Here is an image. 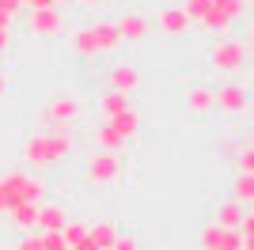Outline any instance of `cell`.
<instances>
[{"label":"cell","instance_id":"1","mask_svg":"<svg viewBox=\"0 0 254 250\" xmlns=\"http://www.w3.org/2000/svg\"><path fill=\"white\" fill-rule=\"evenodd\" d=\"M76 148H80L76 125H53V129H34V133H27L19 156H23V163H27V167L46 171V167L64 163L68 156H76Z\"/></svg>","mask_w":254,"mask_h":250},{"label":"cell","instance_id":"2","mask_svg":"<svg viewBox=\"0 0 254 250\" xmlns=\"http://www.w3.org/2000/svg\"><path fill=\"white\" fill-rule=\"evenodd\" d=\"M126 178V159L122 152H106V148H95L84 156V182L91 189H114L122 186Z\"/></svg>","mask_w":254,"mask_h":250},{"label":"cell","instance_id":"3","mask_svg":"<svg viewBox=\"0 0 254 250\" xmlns=\"http://www.w3.org/2000/svg\"><path fill=\"white\" fill-rule=\"evenodd\" d=\"M205 61H209L212 72H243L247 64H251V38H235V34H224L209 46L205 53Z\"/></svg>","mask_w":254,"mask_h":250},{"label":"cell","instance_id":"4","mask_svg":"<svg viewBox=\"0 0 254 250\" xmlns=\"http://www.w3.org/2000/svg\"><path fill=\"white\" fill-rule=\"evenodd\" d=\"M0 189L11 201V208L15 205H42V197H46V182L38 175H31V171H4L0 175Z\"/></svg>","mask_w":254,"mask_h":250},{"label":"cell","instance_id":"5","mask_svg":"<svg viewBox=\"0 0 254 250\" xmlns=\"http://www.w3.org/2000/svg\"><path fill=\"white\" fill-rule=\"evenodd\" d=\"M84 118V99L76 91H57L50 95L42 106H38V122L42 129H53V125H76Z\"/></svg>","mask_w":254,"mask_h":250},{"label":"cell","instance_id":"6","mask_svg":"<svg viewBox=\"0 0 254 250\" xmlns=\"http://www.w3.org/2000/svg\"><path fill=\"white\" fill-rule=\"evenodd\" d=\"M247 11H251V0H212V8L205 11L193 27H197V31H205V34L224 38V34H232L235 19H239V15H247Z\"/></svg>","mask_w":254,"mask_h":250},{"label":"cell","instance_id":"7","mask_svg":"<svg viewBox=\"0 0 254 250\" xmlns=\"http://www.w3.org/2000/svg\"><path fill=\"white\" fill-rule=\"evenodd\" d=\"M212 110H220L228 118H239L251 110V87L239 80H228L220 87H212Z\"/></svg>","mask_w":254,"mask_h":250},{"label":"cell","instance_id":"8","mask_svg":"<svg viewBox=\"0 0 254 250\" xmlns=\"http://www.w3.org/2000/svg\"><path fill=\"white\" fill-rule=\"evenodd\" d=\"M68 27V15L61 8H27V34L34 38H57Z\"/></svg>","mask_w":254,"mask_h":250},{"label":"cell","instance_id":"9","mask_svg":"<svg viewBox=\"0 0 254 250\" xmlns=\"http://www.w3.org/2000/svg\"><path fill=\"white\" fill-rule=\"evenodd\" d=\"M140 83H144V76H140L137 61H114L110 68H106V91H122V95H137Z\"/></svg>","mask_w":254,"mask_h":250},{"label":"cell","instance_id":"10","mask_svg":"<svg viewBox=\"0 0 254 250\" xmlns=\"http://www.w3.org/2000/svg\"><path fill=\"white\" fill-rule=\"evenodd\" d=\"M156 31L163 34V38H186V34L193 31V23L179 4H167V8L156 11Z\"/></svg>","mask_w":254,"mask_h":250},{"label":"cell","instance_id":"11","mask_svg":"<svg viewBox=\"0 0 254 250\" xmlns=\"http://www.w3.org/2000/svg\"><path fill=\"white\" fill-rule=\"evenodd\" d=\"M68 46H72V53L80 57V61L103 57V46H99V31H95V23H80V27H72V34H68Z\"/></svg>","mask_w":254,"mask_h":250},{"label":"cell","instance_id":"12","mask_svg":"<svg viewBox=\"0 0 254 250\" xmlns=\"http://www.w3.org/2000/svg\"><path fill=\"white\" fill-rule=\"evenodd\" d=\"M118 34H122V42H144L152 34V19L148 15H140V11H122L114 19Z\"/></svg>","mask_w":254,"mask_h":250},{"label":"cell","instance_id":"13","mask_svg":"<svg viewBox=\"0 0 254 250\" xmlns=\"http://www.w3.org/2000/svg\"><path fill=\"white\" fill-rule=\"evenodd\" d=\"M182 106H186L193 118L212 114V87H209V83H193V87H186V95H182Z\"/></svg>","mask_w":254,"mask_h":250},{"label":"cell","instance_id":"14","mask_svg":"<svg viewBox=\"0 0 254 250\" xmlns=\"http://www.w3.org/2000/svg\"><path fill=\"white\" fill-rule=\"evenodd\" d=\"M95 110H99V118H118V114H126V110H133V95L103 91V95L95 99Z\"/></svg>","mask_w":254,"mask_h":250},{"label":"cell","instance_id":"15","mask_svg":"<svg viewBox=\"0 0 254 250\" xmlns=\"http://www.w3.org/2000/svg\"><path fill=\"white\" fill-rule=\"evenodd\" d=\"M68 220H72V216H68V208H64V205H53V201H50V205H46V201L38 205V231H61Z\"/></svg>","mask_w":254,"mask_h":250},{"label":"cell","instance_id":"16","mask_svg":"<svg viewBox=\"0 0 254 250\" xmlns=\"http://www.w3.org/2000/svg\"><path fill=\"white\" fill-rule=\"evenodd\" d=\"M251 212V208H243L239 201H224V205H216V212H212V224H220V228H228V231H235L239 224H243V216Z\"/></svg>","mask_w":254,"mask_h":250},{"label":"cell","instance_id":"17","mask_svg":"<svg viewBox=\"0 0 254 250\" xmlns=\"http://www.w3.org/2000/svg\"><path fill=\"white\" fill-rule=\"evenodd\" d=\"M91 140H95V148H106V152H126V144H129L110 122H99L95 133H91Z\"/></svg>","mask_w":254,"mask_h":250},{"label":"cell","instance_id":"18","mask_svg":"<svg viewBox=\"0 0 254 250\" xmlns=\"http://www.w3.org/2000/svg\"><path fill=\"white\" fill-rule=\"evenodd\" d=\"M8 224L19 231H38V205H15L8 212Z\"/></svg>","mask_w":254,"mask_h":250},{"label":"cell","instance_id":"19","mask_svg":"<svg viewBox=\"0 0 254 250\" xmlns=\"http://www.w3.org/2000/svg\"><path fill=\"white\" fill-rule=\"evenodd\" d=\"M99 122H110L126 140H133V136L140 133V114L137 110H126V114H118V118H99Z\"/></svg>","mask_w":254,"mask_h":250},{"label":"cell","instance_id":"20","mask_svg":"<svg viewBox=\"0 0 254 250\" xmlns=\"http://www.w3.org/2000/svg\"><path fill=\"white\" fill-rule=\"evenodd\" d=\"M232 201H239L243 208H251V201H254V175H235V182H232Z\"/></svg>","mask_w":254,"mask_h":250},{"label":"cell","instance_id":"21","mask_svg":"<svg viewBox=\"0 0 254 250\" xmlns=\"http://www.w3.org/2000/svg\"><path fill=\"white\" fill-rule=\"evenodd\" d=\"M232 159H235V175H254V144L251 140H243Z\"/></svg>","mask_w":254,"mask_h":250},{"label":"cell","instance_id":"22","mask_svg":"<svg viewBox=\"0 0 254 250\" xmlns=\"http://www.w3.org/2000/svg\"><path fill=\"white\" fill-rule=\"evenodd\" d=\"M87 228H91L87 220H68V224L61 228V235H64V243H68V247H80V243L87 239Z\"/></svg>","mask_w":254,"mask_h":250},{"label":"cell","instance_id":"23","mask_svg":"<svg viewBox=\"0 0 254 250\" xmlns=\"http://www.w3.org/2000/svg\"><path fill=\"white\" fill-rule=\"evenodd\" d=\"M179 8L186 11V15H190V23H197V19H201V15H205V11L212 8V0H182Z\"/></svg>","mask_w":254,"mask_h":250},{"label":"cell","instance_id":"24","mask_svg":"<svg viewBox=\"0 0 254 250\" xmlns=\"http://www.w3.org/2000/svg\"><path fill=\"white\" fill-rule=\"evenodd\" d=\"M38 235H42V250H68L61 231H38Z\"/></svg>","mask_w":254,"mask_h":250},{"label":"cell","instance_id":"25","mask_svg":"<svg viewBox=\"0 0 254 250\" xmlns=\"http://www.w3.org/2000/svg\"><path fill=\"white\" fill-rule=\"evenodd\" d=\"M15 250H42V235H38V231H23Z\"/></svg>","mask_w":254,"mask_h":250},{"label":"cell","instance_id":"26","mask_svg":"<svg viewBox=\"0 0 254 250\" xmlns=\"http://www.w3.org/2000/svg\"><path fill=\"white\" fill-rule=\"evenodd\" d=\"M110 250H140V243H137V235L118 231V239H114V247H110Z\"/></svg>","mask_w":254,"mask_h":250},{"label":"cell","instance_id":"27","mask_svg":"<svg viewBox=\"0 0 254 250\" xmlns=\"http://www.w3.org/2000/svg\"><path fill=\"white\" fill-rule=\"evenodd\" d=\"M19 11H23L19 0H0V15H4V19H15Z\"/></svg>","mask_w":254,"mask_h":250},{"label":"cell","instance_id":"28","mask_svg":"<svg viewBox=\"0 0 254 250\" xmlns=\"http://www.w3.org/2000/svg\"><path fill=\"white\" fill-rule=\"evenodd\" d=\"M11 46V23H0V53Z\"/></svg>","mask_w":254,"mask_h":250},{"label":"cell","instance_id":"29","mask_svg":"<svg viewBox=\"0 0 254 250\" xmlns=\"http://www.w3.org/2000/svg\"><path fill=\"white\" fill-rule=\"evenodd\" d=\"M220 148L228 152V156H235V152H239V140H235V136H224V140H220Z\"/></svg>","mask_w":254,"mask_h":250},{"label":"cell","instance_id":"30","mask_svg":"<svg viewBox=\"0 0 254 250\" xmlns=\"http://www.w3.org/2000/svg\"><path fill=\"white\" fill-rule=\"evenodd\" d=\"M8 91H11V80L4 72H0V103H4V99H8Z\"/></svg>","mask_w":254,"mask_h":250},{"label":"cell","instance_id":"31","mask_svg":"<svg viewBox=\"0 0 254 250\" xmlns=\"http://www.w3.org/2000/svg\"><path fill=\"white\" fill-rule=\"evenodd\" d=\"M72 4H80V8H103L106 0H72Z\"/></svg>","mask_w":254,"mask_h":250},{"label":"cell","instance_id":"32","mask_svg":"<svg viewBox=\"0 0 254 250\" xmlns=\"http://www.w3.org/2000/svg\"><path fill=\"white\" fill-rule=\"evenodd\" d=\"M8 208H11V201L4 197V189H0V216H8Z\"/></svg>","mask_w":254,"mask_h":250},{"label":"cell","instance_id":"33","mask_svg":"<svg viewBox=\"0 0 254 250\" xmlns=\"http://www.w3.org/2000/svg\"><path fill=\"white\" fill-rule=\"evenodd\" d=\"M53 8H72V0H50Z\"/></svg>","mask_w":254,"mask_h":250}]
</instances>
